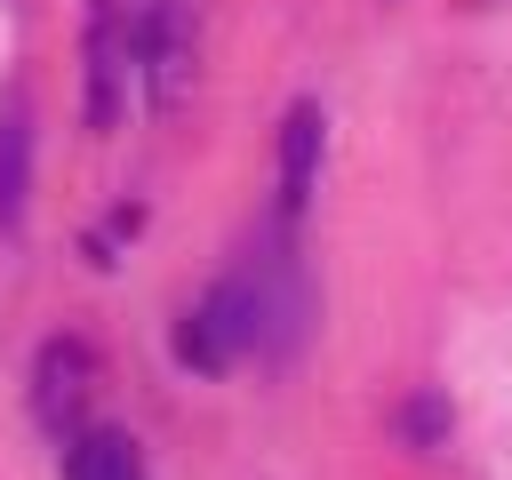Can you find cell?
Masks as SVG:
<instances>
[{"label": "cell", "instance_id": "cell-5", "mask_svg": "<svg viewBox=\"0 0 512 480\" xmlns=\"http://www.w3.org/2000/svg\"><path fill=\"white\" fill-rule=\"evenodd\" d=\"M312 176H320V104H296L280 120V208L288 216L312 200Z\"/></svg>", "mask_w": 512, "mask_h": 480}, {"label": "cell", "instance_id": "cell-8", "mask_svg": "<svg viewBox=\"0 0 512 480\" xmlns=\"http://www.w3.org/2000/svg\"><path fill=\"white\" fill-rule=\"evenodd\" d=\"M400 432H408V440H440V432H448V408H440V400H408Z\"/></svg>", "mask_w": 512, "mask_h": 480}, {"label": "cell", "instance_id": "cell-2", "mask_svg": "<svg viewBox=\"0 0 512 480\" xmlns=\"http://www.w3.org/2000/svg\"><path fill=\"white\" fill-rule=\"evenodd\" d=\"M88 392H96V352H88L80 336H48L40 360H32V416H40L56 440H80Z\"/></svg>", "mask_w": 512, "mask_h": 480}, {"label": "cell", "instance_id": "cell-6", "mask_svg": "<svg viewBox=\"0 0 512 480\" xmlns=\"http://www.w3.org/2000/svg\"><path fill=\"white\" fill-rule=\"evenodd\" d=\"M24 192H32V120H24V96L0 104V232L24 224Z\"/></svg>", "mask_w": 512, "mask_h": 480}, {"label": "cell", "instance_id": "cell-1", "mask_svg": "<svg viewBox=\"0 0 512 480\" xmlns=\"http://www.w3.org/2000/svg\"><path fill=\"white\" fill-rule=\"evenodd\" d=\"M176 352H184V368H200V376H216V368H232L240 352H264V304H256V280H248V264H232L192 312H184V328H176Z\"/></svg>", "mask_w": 512, "mask_h": 480}, {"label": "cell", "instance_id": "cell-7", "mask_svg": "<svg viewBox=\"0 0 512 480\" xmlns=\"http://www.w3.org/2000/svg\"><path fill=\"white\" fill-rule=\"evenodd\" d=\"M64 472L72 480H144V456H136L128 432H80L72 456H64Z\"/></svg>", "mask_w": 512, "mask_h": 480}, {"label": "cell", "instance_id": "cell-3", "mask_svg": "<svg viewBox=\"0 0 512 480\" xmlns=\"http://www.w3.org/2000/svg\"><path fill=\"white\" fill-rule=\"evenodd\" d=\"M128 64H136L128 8H120V0H96V8H88V128H112V120H120Z\"/></svg>", "mask_w": 512, "mask_h": 480}, {"label": "cell", "instance_id": "cell-4", "mask_svg": "<svg viewBox=\"0 0 512 480\" xmlns=\"http://www.w3.org/2000/svg\"><path fill=\"white\" fill-rule=\"evenodd\" d=\"M128 32H136V64L152 72V104H176L184 96V64H192V16H184V0H144L128 16Z\"/></svg>", "mask_w": 512, "mask_h": 480}]
</instances>
